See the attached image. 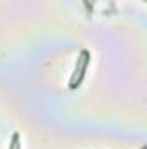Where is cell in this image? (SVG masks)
Here are the masks:
<instances>
[{
  "mask_svg": "<svg viewBox=\"0 0 147 149\" xmlns=\"http://www.w3.org/2000/svg\"><path fill=\"white\" fill-rule=\"evenodd\" d=\"M17 139H19V135H17V134H14V137H12V146H10V149H17Z\"/></svg>",
  "mask_w": 147,
  "mask_h": 149,
  "instance_id": "cell-1",
  "label": "cell"
}]
</instances>
